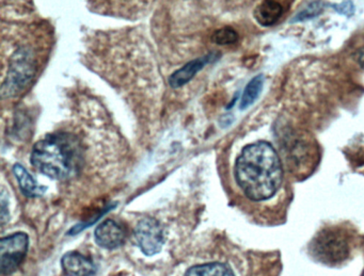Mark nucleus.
Here are the masks:
<instances>
[{
	"label": "nucleus",
	"mask_w": 364,
	"mask_h": 276,
	"mask_svg": "<svg viewBox=\"0 0 364 276\" xmlns=\"http://www.w3.org/2000/svg\"><path fill=\"white\" fill-rule=\"evenodd\" d=\"M235 177L251 201H265L274 197L282 184L283 169L272 144L257 142L246 146L236 160Z\"/></svg>",
	"instance_id": "1"
},
{
	"label": "nucleus",
	"mask_w": 364,
	"mask_h": 276,
	"mask_svg": "<svg viewBox=\"0 0 364 276\" xmlns=\"http://www.w3.org/2000/svg\"><path fill=\"white\" fill-rule=\"evenodd\" d=\"M84 162L82 144L75 136L53 133L33 146L31 163L52 180H67L80 173Z\"/></svg>",
	"instance_id": "2"
},
{
	"label": "nucleus",
	"mask_w": 364,
	"mask_h": 276,
	"mask_svg": "<svg viewBox=\"0 0 364 276\" xmlns=\"http://www.w3.org/2000/svg\"><path fill=\"white\" fill-rule=\"evenodd\" d=\"M313 256L329 265H336L348 258V239L338 229H325L314 238L311 244Z\"/></svg>",
	"instance_id": "3"
},
{
	"label": "nucleus",
	"mask_w": 364,
	"mask_h": 276,
	"mask_svg": "<svg viewBox=\"0 0 364 276\" xmlns=\"http://www.w3.org/2000/svg\"><path fill=\"white\" fill-rule=\"evenodd\" d=\"M28 236L25 233H12L0 240V271L9 275L18 270L26 257Z\"/></svg>",
	"instance_id": "4"
},
{
	"label": "nucleus",
	"mask_w": 364,
	"mask_h": 276,
	"mask_svg": "<svg viewBox=\"0 0 364 276\" xmlns=\"http://www.w3.org/2000/svg\"><path fill=\"white\" fill-rule=\"evenodd\" d=\"M134 235L136 243L142 253L148 256L159 254L165 243V231L156 219L144 218L140 220Z\"/></svg>",
	"instance_id": "5"
},
{
	"label": "nucleus",
	"mask_w": 364,
	"mask_h": 276,
	"mask_svg": "<svg viewBox=\"0 0 364 276\" xmlns=\"http://www.w3.org/2000/svg\"><path fill=\"white\" fill-rule=\"evenodd\" d=\"M95 238L101 248L114 250L123 245L127 240V231L116 221L106 220L95 229Z\"/></svg>",
	"instance_id": "6"
},
{
	"label": "nucleus",
	"mask_w": 364,
	"mask_h": 276,
	"mask_svg": "<svg viewBox=\"0 0 364 276\" xmlns=\"http://www.w3.org/2000/svg\"><path fill=\"white\" fill-rule=\"evenodd\" d=\"M291 1L293 0H264L255 10V20L262 26H272L289 10Z\"/></svg>",
	"instance_id": "7"
},
{
	"label": "nucleus",
	"mask_w": 364,
	"mask_h": 276,
	"mask_svg": "<svg viewBox=\"0 0 364 276\" xmlns=\"http://www.w3.org/2000/svg\"><path fill=\"white\" fill-rule=\"evenodd\" d=\"M61 265L69 276H92L97 265L92 260L78 252H69L61 259Z\"/></svg>",
	"instance_id": "8"
},
{
	"label": "nucleus",
	"mask_w": 364,
	"mask_h": 276,
	"mask_svg": "<svg viewBox=\"0 0 364 276\" xmlns=\"http://www.w3.org/2000/svg\"><path fill=\"white\" fill-rule=\"evenodd\" d=\"M210 56L203 57V58L197 59V60L191 61L187 63L185 67L182 69L176 71L173 75L170 77L169 84L172 88H180V87L184 86L187 82H191L196 74L199 73L204 65H208L210 60Z\"/></svg>",
	"instance_id": "9"
},
{
	"label": "nucleus",
	"mask_w": 364,
	"mask_h": 276,
	"mask_svg": "<svg viewBox=\"0 0 364 276\" xmlns=\"http://www.w3.org/2000/svg\"><path fill=\"white\" fill-rule=\"evenodd\" d=\"M14 173L20 184L21 190L28 197H39L46 193L48 187L40 186L37 180L31 175L22 165L14 167Z\"/></svg>",
	"instance_id": "10"
},
{
	"label": "nucleus",
	"mask_w": 364,
	"mask_h": 276,
	"mask_svg": "<svg viewBox=\"0 0 364 276\" xmlns=\"http://www.w3.org/2000/svg\"><path fill=\"white\" fill-rule=\"evenodd\" d=\"M185 276H235L225 263H210L195 265L186 272Z\"/></svg>",
	"instance_id": "11"
},
{
	"label": "nucleus",
	"mask_w": 364,
	"mask_h": 276,
	"mask_svg": "<svg viewBox=\"0 0 364 276\" xmlns=\"http://www.w3.org/2000/svg\"><path fill=\"white\" fill-rule=\"evenodd\" d=\"M27 55H23L22 58L18 56V60L14 62L8 80L10 82V88L18 84V88L27 82L31 75V65L27 60Z\"/></svg>",
	"instance_id": "12"
},
{
	"label": "nucleus",
	"mask_w": 364,
	"mask_h": 276,
	"mask_svg": "<svg viewBox=\"0 0 364 276\" xmlns=\"http://www.w3.org/2000/svg\"><path fill=\"white\" fill-rule=\"evenodd\" d=\"M263 75H257V77L253 78V79L247 84L244 94H242V101H240V109H247V108L250 107L251 105L255 104V101L259 99L262 90H263Z\"/></svg>",
	"instance_id": "13"
},
{
	"label": "nucleus",
	"mask_w": 364,
	"mask_h": 276,
	"mask_svg": "<svg viewBox=\"0 0 364 276\" xmlns=\"http://www.w3.org/2000/svg\"><path fill=\"white\" fill-rule=\"evenodd\" d=\"M329 6V4L325 3L323 0H314L309 4L302 11L297 14L293 22H304V21L311 20V18H317L319 14L323 13V10Z\"/></svg>",
	"instance_id": "14"
},
{
	"label": "nucleus",
	"mask_w": 364,
	"mask_h": 276,
	"mask_svg": "<svg viewBox=\"0 0 364 276\" xmlns=\"http://www.w3.org/2000/svg\"><path fill=\"white\" fill-rule=\"evenodd\" d=\"M238 40L237 33L230 27L219 29L213 35V41L218 45H230Z\"/></svg>",
	"instance_id": "15"
},
{
	"label": "nucleus",
	"mask_w": 364,
	"mask_h": 276,
	"mask_svg": "<svg viewBox=\"0 0 364 276\" xmlns=\"http://www.w3.org/2000/svg\"><path fill=\"white\" fill-rule=\"evenodd\" d=\"M332 7L338 13L344 14L346 16H351L355 12V7L350 1H344V3L338 4V5H332Z\"/></svg>",
	"instance_id": "16"
},
{
	"label": "nucleus",
	"mask_w": 364,
	"mask_h": 276,
	"mask_svg": "<svg viewBox=\"0 0 364 276\" xmlns=\"http://www.w3.org/2000/svg\"><path fill=\"white\" fill-rule=\"evenodd\" d=\"M10 219L9 214V205L7 203V199H6V193H1V224H5Z\"/></svg>",
	"instance_id": "17"
},
{
	"label": "nucleus",
	"mask_w": 364,
	"mask_h": 276,
	"mask_svg": "<svg viewBox=\"0 0 364 276\" xmlns=\"http://www.w3.org/2000/svg\"><path fill=\"white\" fill-rule=\"evenodd\" d=\"M359 61H360V63H361V65H363V67H364V50H363V52H361V54H360Z\"/></svg>",
	"instance_id": "18"
}]
</instances>
